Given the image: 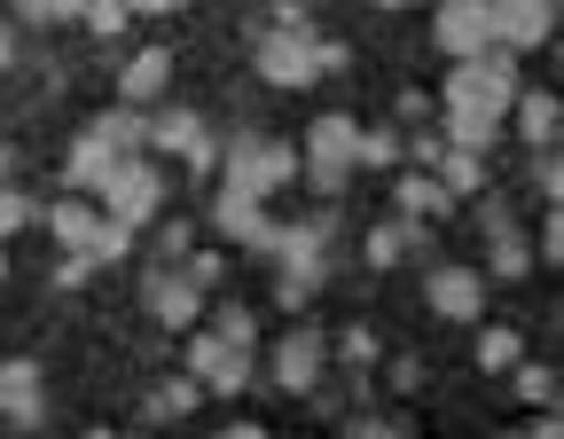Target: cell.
Returning a JSON list of instances; mask_svg holds the SVG:
<instances>
[{
  "instance_id": "cell-39",
  "label": "cell",
  "mask_w": 564,
  "mask_h": 439,
  "mask_svg": "<svg viewBox=\"0 0 564 439\" xmlns=\"http://www.w3.org/2000/svg\"><path fill=\"white\" fill-rule=\"evenodd\" d=\"M541 259H549V267L564 259V212H556V204L541 212Z\"/></svg>"
},
{
  "instance_id": "cell-26",
  "label": "cell",
  "mask_w": 564,
  "mask_h": 439,
  "mask_svg": "<svg viewBox=\"0 0 564 439\" xmlns=\"http://www.w3.org/2000/svg\"><path fill=\"white\" fill-rule=\"evenodd\" d=\"M212 338L236 345V353H251V345H259V314H251L243 299H220V307H212Z\"/></svg>"
},
{
  "instance_id": "cell-5",
  "label": "cell",
  "mask_w": 564,
  "mask_h": 439,
  "mask_svg": "<svg viewBox=\"0 0 564 439\" xmlns=\"http://www.w3.org/2000/svg\"><path fill=\"white\" fill-rule=\"evenodd\" d=\"M158 212H165V173L150 158H118L110 181H102V220H118V228H150Z\"/></svg>"
},
{
  "instance_id": "cell-9",
  "label": "cell",
  "mask_w": 564,
  "mask_h": 439,
  "mask_svg": "<svg viewBox=\"0 0 564 439\" xmlns=\"http://www.w3.org/2000/svg\"><path fill=\"white\" fill-rule=\"evenodd\" d=\"M188 377H196L212 400H228V393L251 385V353H236V345H220L212 330H196V338H188Z\"/></svg>"
},
{
  "instance_id": "cell-7",
  "label": "cell",
  "mask_w": 564,
  "mask_h": 439,
  "mask_svg": "<svg viewBox=\"0 0 564 439\" xmlns=\"http://www.w3.org/2000/svg\"><path fill=\"white\" fill-rule=\"evenodd\" d=\"M0 424L9 431H40L47 424V377H40V361H9L0 353Z\"/></svg>"
},
{
  "instance_id": "cell-1",
  "label": "cell",
  "mask_w": 564,
  "mask_h": 439,
  "mask_svg": "<svg viewBox=\"0 0 564 439\" xmlns=\"http://www.w3.org/2000/svg\"><path fill=\"white\" fill-rule=\"evenodd\" d=\"M251 63H259V79H267L274 95H306L322 71L345 63V47H337V40H314L306 24H274V32H259Z\"/></svg>"
},
{
  "instance_id": "cell-21",
  "label": "cell",
  "mask_w": 564,
  "mask_h": 439,
  "mask_svg": "<svg viewBox=\"0 0 564 439\" xmlns=\"http://www.w3.org/2000/svg\"><path fill=\"white\" fill-rule=\"evenodd\" d=\"M392 196H400V220H415V228H423V220H447V212H455V196H447L432 173H400Z\"/></svg>"
},
{
  "instance_id": "cell-41",
  "label": "cell",
  "mask_w": 564,
  "mask_h": 439,
  "mask_svg": "<svg viewBox=\"0 0 564 439\" xmlns=\"http://www.w3.org/2000/svg\"><path fill=\"white\" fill-rule=\"evenodd\" d=\"M478 228H486V236H510L518 220H510V204H502V196H486V204H478Z\"/></svg>"
},
{
  "instance_id": "cell-12",
  "label": "cell",
  "mask_w": 564,
  "mask_h": 439,
  "mask_svg": "<svg viewBox=\"0 0 564 439\" xmlns=\"http://www.w3.org/2000/svg\"><path fill=\"white\" fill-rule=\"evenodd\" d=\"M423 307L440 322H478L486 314V275L478 267H432L423 275Z\"/></svg>"
},
{
  "instance_id": "cell-19",
  "label": "cell",
  "mask_w": 564,
  "mask_h": 439,
  "mask_svg": "<svg viewBox=\"0 0 564 439\" xmlns=\"http://www.w3.org/2000/svg\"><path fill=\"white\" fill-rule=\"evenodd\" d=\"M274 267H282V275H274V307H282V314H299V307L314 299V290H322V275H329V267H322V251H299V259H274Z\"/></svg>"
},
{
  "instance_id": "cell-28",
  "label": "cell",
  "mask_w": 564,
  "mask_h": 439,
  "mask_svg": "<svg viewBox=\"0 0 564 439\" xmlns=\"http://www.w3.org/2000/svg\"><path fill=\"white\" fill-rule=\"evenodd\" d=\"M408 244L423 251V228H415V220H392V228H377V236H369V267H400Z\"/></svg>"
},
{
  "instance_id": "cell-23",
  "label": "cell",
  "mask_w": 564,
  "mask_h": 439,
  "mask_svg": "<svg viewBox=\"0 0 564 439\" xmlns=\"http://www.w3.org/2000/svg\"><path fill=\"white\" fill-rule=\"evenodd\" d=\"M440 118H447V150H478V158H486L494 141H502V126H510V118H486V110H440Z\"/></svg>"
},
{
  "instance_id": "cell-25",
  "label": "cell",
  "mask_w": 564,
  "mask_h": 439,
  "mask_svg": "<svg viewBox=\"0 0 564 439\" xmlns=\"http://www.w3.org/2000/svg\"><path fill=\"white\" fill-rule=\"evenodd\" d=\"M518 361H525V338H518V330H502V322L478 330V370H486V377H510Z\"/></svg>"
},
{
  "instance_id": "cell-24",
  "label": "cell",
  "mask_w": 564,
  "mask_h": 439,
  "mask_svg": "<svg viewBox=\"0 0 564 439\" xmlns=\"http://www.w3.org/2000/svg\"><path fill=\"white\" fill-rule=\"evenodd\" d=\"M486 282H518V275H533V244L510 228V236H486V267H478Z\"/></svg>"
},
{
  "instance_id": "cell-15",
  "label": "cell",
  "mask_w": 564,
  "mask_h": 439,
  "mask_svg": "<svg viewBox=\"0 0 564 439\" xmlns=\"http://www.w3.org/2000/svg\"><path fill=\"white\" fill-rule=\"evenodd\" d=\"M165 87H173V47H141V55L118 71V103H133V110H158Z\"/></svg>"
},
{
  "instance_id": "cell-34",
  "label": "cell",
  "mask_w": 564,
  "mask_h": 439,
  "mask_svg": "<svg viewBox=\"0 0 564 439\" xmlns=\"http://www.w3.org/2000/svg\"><path fill=\"white\" fill-rule=\"evenodd\" d=\"M87 32L95 40H118L126 32V0H87Z\"/></svg>"
},
{
  "instance_id": "cell-46",
  "label": "cell",
  "mask_w": 564,
  "mask_h": 439,
  "mask_svg": "<svg viewBox=\"0 0 564 439\" xmlns=\"http://www.w3.org/2000/svg\"><path fill=\"white\" fill-rule=\"evenodd\" d=\"M0 71H17V32L0 24Z\"/></svg>"
},
{
  "instance_id": "cell-37",
  "label": "cell",
  "mask_w": 564,
  "mask_h": 439,
  "mask_svg": "<svg viewBox=\"0 0 564 439\" xmlns=\"http://www.w3.org/2000/svg\"><path fill=\"white\" fill-rule=\"evenodd\" d=\"M87 275H95V259H87V251H63V267H55V290H87Z\"/></svg>"
},
{
  "instance_id": "cell-3",
  "label": "cell",
  "mask_w": 564,
  "mask_h": 439,
  "mask_svg": "<svg viewBox=\"0 0 564 439\" xmlns=\"http://www.w3.org/2000/svg\"><path fill=\"white\" fill-rule=\"evenodd\" d=\"M220 189L228 196H251V204H267L274 189H291L299 181V150H291V141H267V133H243V141H228V150H220Z\"/></svg>"
},
{
  "instance_id": "cell-17",
  "label": "cell",
  "mask_w": 564,
  "mask_h": 439,
  "mask_svg": "<svg viewBox=\"0 0 564 439\" xmlns=\"http://www.w3.org/2000/svg\"><path fill=\"white\" fill-rule=\"evenodd\" d=\"M40 220H47V236H55L63 251H95V236H102V204H87V196H63V204H47Z\"/></svg>"
},
{
  "instance_id": "cell-44",
  "label": "cell",
  "mask_w": 564,
  "mask_h": 439,
  "mask_svg": "<svg viewBox=\"0 0 564 439\" xmlns=\"http://www.w3.org/2000/svg\"><path fill=\"white\" fill-rule=\"evenodd\" d=\"M173 9H188V0H126V17H173Z\"/></svg>"
},
{
  "instance_id": "cell-16",
  "label": "cell",
  "mask_w": 564,
  "mask_h": 439,
  "mask_svg": "<svg viewBox=\"0 0 564 439\" xmlns=\"http://www.w3.org/2000/svg\"><path fill=\"white\" fill-rule=\"evenodd\" d=\"M110 165H118V150H110V141L87 126L79 141H70V158H63V189H70V196H102Z\"/></svg>"
},
{
  "instance_id": "cell-14",
  "label": "cell",
  "mask_w": 564,
  "mask_h": 439,
  "mask_svg": "<svg viewBox=\"0 0 564 439\" xmlns=\"http://www.w3.org/2000/svg\"><path fill=\"white\" fill-rule=\"evenodd\" d=\"M212 228H220L228 244H243V251H267V259H274L282 220H267V204H251V196H228V189H220V204H212Z\"/></svg>"
},
{
  "instance_id": "cell-45",
  "label": "cell",
  "mask_w": 564,
  "mask_h": 439,
  "mask_svg": "<svg viewBox=\"0 0 564 439\" xmlns=\"http://www.w3.org/2000/svg\"><path fill=\"white\" fill-rule=\"evenodd\" d=\"M212 439H274V431H259V424H228V431H212Z\"/></svg>"
},
{
  "instance_id": "cell-30",
  "label": "cell",
  "mask_w": 564,
  "mask_h": 439,
  "mask_svg": "<svg viewBox=\"0 0 564 439\" xmlns=\"http://www.w3.org/2000/svg\"><path fill=\"white\" fill-rule=\"evenodd\" d=\"M32 220H40V204H32L24 189H0V244H9V236H24Z\"/></svg>"
},
{
  "instance_id": "cell-33",
  "label": "cell",
  "mask_w": 564,
  "mask_h": 439,
  "mask_svg": "<svg viewBox=\"0 0 564 439\" xmlns=\"http://www.w3.org/2000/svg\"><path fill=\"white\" fill-rule=\"evenodd\" d=\"M181 275H188V282L204 290V299H212V282L228 275V259H220V251H188V259H181Z\"/></svg>"
},
{
  "instance_id": "cell-38",
  "label": "cell",
  "mask_w": 564,
  "mask_h": 439,
  "mask_svg": "<svg viewBox=\"0 0 564 439\" xmlns=\"http://www.w3.org/2000/svg\"><path fill=\"white\" fill-rule=\"evenodd\" d=\"M158 244H165V259H158V267H181V259L196 251V244H188V220H165V236H158Z\"/></svg>"
},
{
  "instance_id": "cell-22",
  "label": "cell",
  "mask_w": 564,
  "mask_h": 439,
  "mask_svg": "<svg viewBox=\"0 0 564 439\" xmlns=\"http://www.w3.org/2000/svg\"><path fill=\"white\" fill-rule=\"evenodd\" d=\"M95 133L110 141L118 158H141V150H150V110H133V103H118V110H102V118H95Z\"/></svg>"
},
{
  "instance_id": "cell-31",
  "label": "cell",
  "mask_w": 564,
  "mask_h": 439,
  "mask_svg": "<svg viewBox=\"0 0 564 439\" xmlns=\"http://www.w3.org/2000/svg\"><path fill=\"white\" fill-rule=\"evenodd\" d=\"M329 353H345L352 370H377V353H384V345H377V330H369V322H352V330H345V338H337Z\"/></svg>"
},
{
  "instance_id": "cell-6",
  "label": "cell",
  "mask_w": 564,
  "mask_h": 439,
  "mask_svg": "<svg viewBox=\"0 0 564 439\" xmlns=\"http://www.w3.org/2000/svg\"><path fill=\"white\" fill-rule=\"evenodd\" d=\"M486 32H494V47H510V55L549 47L556 40V0H486Z\"/></svg>"
},
{
  "instance_id": "cell-29",
  "label": "cell",
  "mask_w": 564,
  "mask_h": 439,
  "mask_svg": "<svg viewBox=\"0 0 564 439\" xmlns=\"http://www.w3.org/2000/svg\"><path fill=\"white\" fill-rule=\"evenodd\" d=\"M518 400H533V408H556V370H541V361H518Z\"/></svg>"
},
{
  "instance_id": "cell-2",
  "label": "cell",
  "mask_w": 564,
  "mask_h": 439,
  "mask_svg": "<svg viewBox=\"0 0 564 439\" xmlns=\"http://www.w3.org/2000/svg\"><path fill=\"white\" fill-rule=\"evenodd\" d=\"M518 55L510 47H486L470 63H447V87H440V110H486V118H510L518 103Z\"/></svg>"
},
{
  "instance_id": "cell-27",
  "label": "cell",
  "mask_w": 564,
  "mask_h": 439,
  "mask_svg": "<svg viewBox=\"0 0 564 439\" xmlns=\"http://www.w3.org/2000/svg\"><path fill=\"white\" fill-rule=\"evenodd\" d=\"M196 400H204L196 377H165V385L150 393V424H181V416H196Z\"/></svg>"
},
{
  "instance_id": "cell-42",
  "label": "cell",
  "mask_w": 564,
  "mask_h": 439,
  "mask_svg": "<svg viewBox=\"0 0 564 439\" xmlns=\"http://www.w3.org/2000/svg\"><path fill=\"white\" fill-rule=\"evenodd\" d=\"M384 377H392V393H415V385H423V361H392Z\"/></svg>"
},
{
  "instance_id": "cell-43",
  "label": "cell",
  "mask_w": 564,
  "mask_h": 439,
  "mask_svg": "<svg viewBox=\"0 0 564 439\" xmlns=\"http://www.w3.org/2000/svg\"><path fill=\"white\" fill-rule=\"evenodd\" d=\"M518 439H564V424H556V408H541V416H533V424H525Z\"/></svg>"
},
{
  "instance_id": "cell-10",
  "label": "cell",
  "mask_w": 564,
  "mask_h": 439,
  "mask_svg": "<svg viewBox=\"0 0 564 439\" xmlns=\"http://www.w3.org/2000/svg\"><path fill=\"white\" fill-rule=\"evenodd\" d=\"M432 40H440L447 63L486 55V47H494V32H486V0H440V9H432Z\"/></svg>"
},
{
  "instance_id": "cell-20",
  "label": "cell",
  "mask_w": 564,
  "mask_h": 439,
  "mask_svg": "<svg viewBox=\"0 0 564 439\" xmlns=\"http://www.w3.org/2000/svg\"><path fill=\"white\" fill-rule=\"evenodd\" d=\"M423 173H432V181H440L455 204H463V196H486V158H478V150H440Z\"/></svg>"
},
{
  "instance_id": "cell-49",
  "label": "cell",
  "mask_w": 564,
  "mask_h": 439,
  "mask_svg": "<svg viewBox=\"0 0 564 439\" xmlns=\"http://www.w3.org/2000/svg\"><path fill=\"white\" fill-rule=\"evenodd\" d=\"M87 439H118V431H87Z\"/></svg>"
},
{
  "instance_id": "cell-35",
  "label": "cell",
  "mask_w": 564,
  "mask_h": 439,
  "mask_svg": "<svg viewBox=\"0 0 564 439\" xmlns=\"http://www.w3.org/2000/svg\"><path fill=\"white\" fill-rule=\"evenodd\" d=\"M24 24H63V17H87V0H17Z\"/></svg>"
},
{
  "instance_id": "cell-50",
  "label": "cell",
  "mask_w": 564,
  "mask_h": 439,
  "mask_svg": "<svg viewBox=\"0 0 564 439\" xmlns=\"http://www.w3.org/2000/svg\"><path fill=\"white\" fill-rule=\"evenodd\" d=\"M510 439H518V431H510Z\"/></svg>"
},
{
  "instance_id": "cell-48",
  "label": "cell",
  "mask_w": 564,
  "mask_h": 439,
  "mask_svg": "<svg viewBox=\"0 0 564 439\" xmlns=\"http://www.w3.org/2000/svg\"><path fill=\"white\" fill-rule=\"evenodd\" d=\"M0 282H9V251H0Z\"/></svg>"
},
{
  "instance_id": "cell-18",
  "label": "cell",
  "mask_w": 564,
  "mask_h": 439,
  "mask_svg": "<svg viewBox=\"0 0 564 439\" xmlns=\"http://www.w3.org/2000/svg\"><path fill=\"white\" fill-rule=\"evenodd\" d=\"M510 118H518V133L533 141V150H556V126H564V103H556L549 87H518Z\"/></svg>"
},
{
  "instance_id": "cell-36",
  "label": "cell",
  "mask_w": 564,
  "mask_h": 439,
  "mask_svg": "<svg viewBox=\"0 0 564 439\" xmlns=\"http://www.w3.org/2000/svg\"><path fill=\"white\" fill-rule=\"evenodd\" d=\"M533 189L556 204V189H564V165H556V150H533Z\"/></svg>"
},
{
  "instance_id": "cell-13",
  "label": "cell",
  "mask_w": 564,
  "mask_h": 439,
  "mask_svg": "<svg viewBox=\"0 0 564 439\" xmlns=\"http://www.w3.org/2000/svg\"><path fill=\"white\" fill-rule=\"evenodd\" d=\"M141 307H150V322H158V330H196L204 290H196L181 267H150V282H141Z\"/></svg>"
},
{
  "instance_id": "cell-11",
  "label": "cell",
  "mask_w": 564,
  "mask_h": 439,
  "mask_svg": "<svg viewBox=\"0 0 564 439\" xmlns=\"http://www.w3.org/2000/svg\"><path fill=\"white\" fill-rule=\"evenodd\" d=\"M150 150H158V158H188L196 173L220 165V141L196 126V110H150Z\"/></svg>"
},
{
  "instance_id": "cell-32",
  "label": "cell",
  "mask_w": 564,
  "mask_h": 439,
  "mask_svg": "<svg viewBox=\"0 0 564 439\" xmlns=\"http://www.w3.org/2000/svg\"><path fill=\"white\" fill-rule=\"evenodd\" d=\"M352 165H369V173H392V165H400V141H392V133H361Z\"/></svg>"
},
{
  "instance_id": "cell-4",
  "label": "cell",
  "mask_w": 564,
  "mask_h": 439,
  "mask_svg": "<svg viewBox=\"0 0 564 439\" xmlns=\"http://www.w3.org/2000/svg\"><path fill=\"white\" fill-rule=\"evenodd\" d=\"M352 150H361V126H352L345 110H322V118L306 126V141H299V173H306L322 196H337V189L352 181Z\"/></svg>"
},
{
  "instance_id": "cell-47",
  "label": "cell",
  "mask_w": 564,
  "mask_h": 439,
  "mask_svg": "<svg viewBox=\"0 0 564 439\" xmlns=\"http://www.w3.org/2000/svg\"><path fill=\"white\" fill-rule=\"evenodd\" d=\"M377 9H408V0H377Z\"/></svg>"
},
{
  "instance_id": "cell-8",
  "label": "cell",
  "mask_w": 564,
  "mask_h": 439,
  "mask_svg": "<svg viewBox=\"0 0 564 439\" xmlns=\"http://www.w3.org/2000/svg\"><path fill=\"white\" fill-rule=\"evenodd\" d=\"M267 370H274V385H282V393H322V370H329V338L299 322L291 338H274V361H267Z\"/></svg>"
},
{
  "instance_id": "cell-40",
  "label": "cell",
  "mask_w": 564,
  "mask_h": 439,
  "mask_svg": "<svg viewBox=\"0 0 564 439\" xmlns=\"http://www.w3.org/2000/svg\"><path fill=\"white\" fill-rule=\"evenodd\" d=\"M345 439H408V431H400L392 416H352V424H345Z\"/></svg>"
}]
</instances>
